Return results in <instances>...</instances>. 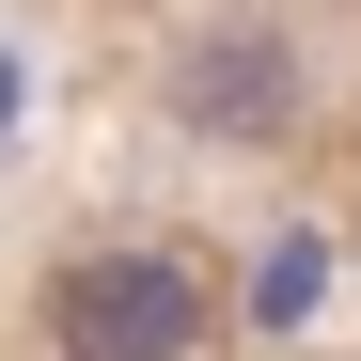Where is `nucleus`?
Wrapping results in <instances>:
<instances>
[{"instance_id":"nucleus-1","label":"nucleus","mask_w":361,"mask_h":361,"mask_svg":"<svg viewBox=\"0 0 361 361\" xmlns=\"http://www.w3.org/2000/svg\"><path fill=\"white\" fill-rule=\"evenodd\" d=\"M47 330H63V361H189L204 345V267L189 252H94V267H63Z\"/></svg>"},{"instance_id":"nucleus-2","label":"nucleus","mask_w":361,"mask_h":361,"mask_svg":"<svg viewBox=\"0 0 361 361\" xmlns=\"http://www.w3.org/2000/svg\"><path fill=\"white\" fill-rule=\"evenodd\" d=\"M173 94H189L204 126H283V94H298V63H283V32H204Z\"/></svg>"},{"instance_id":"nucleus-3","label":"nucleus","mask_w":361,"mask_h":361,"mask_svg":"<svg viewBox=\"0 0 361 361\" xmlns=\"http://www.w3.org/2000/svg\"><path fill=\"white\" fill-rule=\"evenodd\" d=\"M314 283H330V267L283 235V252H267V283H252V314H267V330H283V314H314Z\"/></svg>"},{"instance_id":"nucleus-4","label":"nucleus","mask_w":361,"mask_h":361,"mask_svg":"<svg viewBox=\"0 0 361 361\" xmlns=\"http://www.w3.org/2000/svg\"><path fill=\"white\" fill-rule=\"evenodd\" d=\"M0 126H16V63H0Z\"/></svg>"}]
</instances>
